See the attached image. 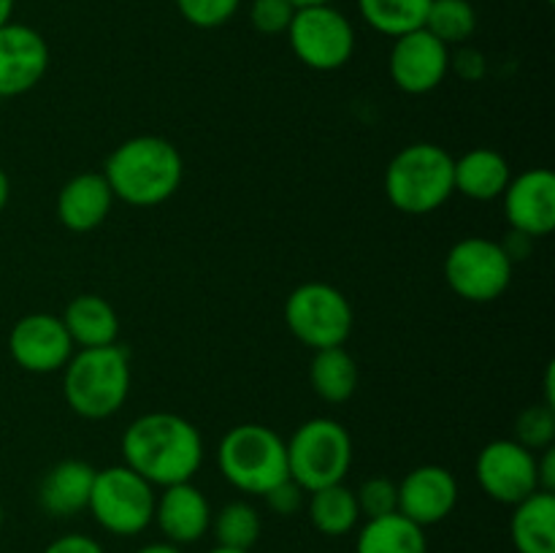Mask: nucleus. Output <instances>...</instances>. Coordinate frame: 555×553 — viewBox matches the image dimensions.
I'll return each instance as SVG.
<instances>
[{"instance_id":"nucleus-4","label":"nucleus","mask_w":555,"mask_h":553,"mask_svg":"<svg viewBox=\"0 0 555 553\" xmlns=\"http://www.w3.org/2000/svg\"><path fill=\"white\" fill-rule=\"evenodd\" d=\"M455 157L434 141H415L396 152L385 168V195L390 206L410 217L437 211L455 193Z\"/></svg>"},{"instance_id":"nucleus-22","label":"nucleus","mask_w":555,"mask_h":553,"mask_svg":"<svg viewBox=\"0 0 555 553\" xmlns=\"http://www.w3.org/2000/svg\"><path fill=\"white\" fill-rule=\"evenodd\" d=\"M509 537L518 553H555V493L534 491L515 504Z\"/></svg>"},{"instance_id":"nucleus-28","label":"nucleus","mask_w":555,"mask_h":553,"mask_svg":"<svg viewBox=\"0 0 555 553\" xmlns=\"http://www.w3.org/2000/svg\"><path fill=\"white\" fill-rule=\"evenodd\" d=\"M426 27L444 47H461L477 30V11L469 0H431Z\"/></svg>"},{"instance_id":"nucleus-32","label":"nucleus","mask_w":555,"mask_h":553,"mask_svg":"<svg viewBox=\"0 0 555 553\" xmlns=\"http://www.w3.org/2000/svg\"><path fill=\"white\" fill-rule=\"evenodd\" d=\"M293 14H296V5L291 0H253L249 22L260 36H285Z\"/></svg>"},{"instance_id":"nucleus-12","label":"nucleus","mask_w":555,"mask_h":553,"mask_svg":"<svg viewBox=\"0 0 555 553\" xmlns=\"http://www.w3.org/2000/svg\"><path fill=\"white\" fill-rule=\"evenodd\" d=\"M388 70L393 85L406 95L434 92L450 74V47L434 38L426 27L393 38Z\"/></svg>"},{"instance_id":"nucleus-44","label":"nucleus","mask_w":555,"mask_h":553,"mask_svg":"<svg viewBox=\"0 0 555 553\" xmlns=\"http://www.w3.org/2000/svg\"><path fill=\"white\" fill-rule=\"evenodd\" d=\"M547 3H553V0H547Z\"/></svg>"},{"instance_id":"nucleus-43","label":"nucleus","mask_w":555,"mask_h":553,"mask_svg":"<svg viewBox=\"0 0 555 553\" xmlns=\"http://www.w3.org/2000/svg\"><path fill=\"white\" fill-rule=\"evenodd\" d=\"M0 526H3V504H0Z\"/></svg>"},{"instance_id":"nucleus-37","label":"nucleus","mask_w":555,"mask_h":553,"mask_svg":"<svg viewBox=\"0 0 555 553\" xmlns=\"http://www.w3.org/2000/svg\"><path fill=\"white\" fill-rule=\"evenodd\" d=\"M531 242H534V239L526 236V233L509 231V236L504 239V242H499V244H502V249L507 253V258L515 263V260H520V258H526V255H529Z\"/></svg>"},{"instance_id":"nucleus-30","label":"nucleus","mask_w":555,"mask_h":553,"mask_svg":"<svg viewBox=\"0 0 555 553\" xmlns=\"http://www.w3.org/2000/svg\"><path fill=\"white\" fill-rule=\"evenodd\" d=\"M184 22L198 30H215L233 20L242 0H173Z\"/></svg>"},{"instance_id":"nucleus-26","label":"nucleus","mask_w":555,"mask_h":553,"mask_svg":"<svg viewBox=\"0 0 555 553\" xmlns=\"http://www.w3.org/2000/svg\"><path fill=\"white\" fill-rule=\"evenodd\" d=\"M428 5L431 0H358L363 22L388 38L421 30L426 25Z\"/></svg>"},{"instance_id":"nucleus-10","label":"nucleus","mask_w":555,"mask_h":553,"mask_svg":"<svg viewBox=\"0 0 555 553\" xmlns=\"http://www.w3.org/2000/svg\"><path fill=\"white\" fill-rule=\"evenodd\" d=\"M285 36L293 54L307 68L323 74L345 68L356 52V27L334 3L296 9Z\"/></svg>"},{"instance_id":"nucleus-1","label":"nucleus","mask_w":555,"mask_h":553,"mask_svg":"<svg viewBox=\"0 0 555 553\" xmlns=\"http://www.w3.org/2000/svg\"><path fill=\"white\" fill-rule=\"evenodd\" d=\"M122 459L152 486L190 483L204 464V437L177 412H144L125 428Z\"/></svg>"},{"instance_id":"nucleus-21","label":"nucleus","mask_w":555,"mask_h":553,"mask_svg":"<svg viewBox=\"0 0 555 553\" xmlns=\"http://www.w3.org/2000/svg\"><path fill=\"white\" fill-rule=\"evenodd\" d=\"M63 325L74 347H108L119 339V314L112 304L95 293L70 298L63 312Z\"/></svg>"},{"instance_id":"nucleus-8","label":"nucleus","mask_w":555,"mask_h":553,"mask_svg":"<svg viewBox=\"0 0 555 553\" xmlns=\"http://www.w3.org/2000/svg\"><path fill=\"white\" fill-rule=\"evenodd\" d=\"M285 325L309 350L339 347L352 334V304L328 282H304L287 296Z\"/></svg>"},{"instance_id":"nucleus-36","label":"nucleus","mask_w":555,"mask_h":553,"mask_svg":"<svg viewBox=\"0 0 555 553\" xmlns=\"http://www.w3.org/2000/svg\"><path fill=\"white\" fill-rule=\"evenodd\" d=\"M537 480L540 491H555V450L545 448L542 455H537Z\"/></svg>"},{"instance_id":"nucleus-27","label":"nucleus","mask_w":555,"mask_h":553,"mask_svg":"<svg viewBox=\"0 0 555 553\" xmlns=\"http://www.w3.org/2000/svg\"><path fill=\"white\" fill-rule=\"evenodd\" d=\"M211 531H215L217 545L253 551L255 542L260 540V531H263V520L253 504L236 499V502L222 504L217 513H211Z\"/></svg>"},{"instance_id":"nucleus-16","label":"nucleus","mask_w":555,"mask_h":553,"mask_svg":"<svg viewBox=\"0 0 555 553\" xmlns=\"http://www.w3.org/2000/svg\"><path fill=\"white\" fill-rule=\"evenodd\" d=\"M396 486H399V513L423 529L442 524L459 504V480L448 466H415Z\"/></svg>"},{"instance_id":"nucleus-9","label":"nucleus","mask_w":555,"mask_h":553,"mask_svg":"<svg viewBox=\"0 0 555 553\" xmlns=\"http://www.w3.org/2000/svg\"><path fill=\"white\" fill-rule=\"evenodd\" d=\"M513 260L502 244L486 236H466L450 247L444 258V280L450 291L472 304H491L504 296L513 282Z\"/></svg>"},{"instance_id":"nucleus-31","label":"nucleus","mask_w":555,"mask_h":553,"mask_svg":"<svg viewBox=\"0 0 555 553\" xmlns=\"http://www.w3.org/2000/svg\"><path fill=\"white\" fill-rule=\"evenodd\" d=\"M358 510L363 518H379V515L399 513V486L390 477H369L356 491Z\"/></svg>"},{"instance_id":"nucleus-34","label":"nucleus","mask_w":555,"mask_h":553,"mask_svg":"<svg viewBox=\"0 0 555 553\" xmlns=\"http://www.w3.org/2000/svg\"><path fill=\"white\" fill-rule=\"evenodd\" d=\"M304 488L298 486V483H293L291 477L287 480H282L280 486L271 488L269 493H263L266 504H269L271 513L282 515V518H287V515L298 513V510L304 507Z\"/></svg>"},{"instance_id":"nucleus-24","label":"nucleus","mask_w":555,"mask_h":553,"mask_svg":"<svg viewBox=\"0 0 555 553\" xmlns=\"http://www.w3.org/2000/svg\"><path fill=\"white\" fill-rule=\"evenodd\" d=\"M358 377H361L358 363L345 350V345L314 350L312 363H309V385L323 401L345 404L358 390Z\"/></svg>"},{"instance_id":"nucleus-14","label":"nucleus","mask_w":555,"mask_h":553,"mask_svg":"<svg viewBox=\"0 0 555 553\" xmlns=\"http://www.w3.org/2000/svg\"><path fill=\"white\" fill-rule=\"evenodd\" d=\"M49 43L36 27L9 22L0 27V98L30 92L47 76Z\"/></svg>"},{"instance_id":"nucleus-19","label":"nucleus","mask_w":555,"mask_h":553,"mask_svg":"<svg viewBox=\"0 0 555 553\" xmlns=\"http://www.w3.org/2000/svg\"><path fill=\"white\" fill-rule=\"evenodd\" d=\"M95 472L87 461L65 459L43 475L38 486V504L52 518H74L90 502Z\"/></svg>"},{"instance_id":"nucleus-7","label":"nucleus","mask_w":555,"mask_h":553,"mask_svg":"<svg viewBox=\"0 0 555 553\" xmlns=\"http://www.w3.org/2000/svg\"><path fill=\"white\" fill-rule=\"evenodd\" d=\"M155 486L135 475L130 466L117 464L95 472L90 510L92 520L114 537H135L150 529L155 518Z\"/></svg>"},{"instance_id":"nucleus-13","label":"nucleus","mask_w":555,"mask_h":553,"mask_svg":"<svg viewBox=\"0 0 555 553\" xmlns=\"http://www.w3.org/2000/svg\"><path fill=\"white\" fill-rule=\"evenodd\" d=\"M74 342L65 331L63 318L49 312L25 314L9 334V352L20 369L30 374L63 372L74 356Z\"/></svg>"},{"instance_id":"nucleus-29","label":"nucleus","mask_w":555,"mask_h":553,"mask_svg":"<svg viewBox=\"0 0 555 553\" xmlns=\"http://www.w3.org/2000/svg\"><path fill=\"white\" fill-rule=\"evenodd\" d=\"M515 442L529 448L531 453L537 450L553 448L555 442V410L547 404L526 407L515 421Z\"/></svg>"},{"instance_id":"nucleus-25","label":"nucleus","mask_w":555,"mask_h":553,"mask_svg":"<svg viewBox=\"0 0 555 553\" xmlns=\"http://www.w3.org/2000/svg\"><path fill=\"white\" fill-rule=\"evenodd\" d=\"M307 513L309 524L325 537H345L361 524L356 491L347 488L345 483H334V486L318 488V491L309 493Z\"/></svg>"},{"instance_id":"nucleus-35","label":"nucleus","mask_w":555,"mask_h":553,"mask_svg":"<svg viewBox=\"0 0 555 553\" xmlns=\"http://www.w3.org/2000/svg\"><path fill=\"white\" fill-rule=\"evenodd\" d=\"M43 553H106L101 542L90 535H79V531H68V535L57 537L43 548Z\"/></svg>"},{"instance_id":"nucleus-41","label":"nucleus","mask_w":555,"mask_h":553,"mask_svg":"<svg viewBox=\"0 0 555 553\" xmlns=\"http://www.w3.org/2000/svg\"><path fill=\"white\" fill-rule=\"evenodd\" d=\"M296 9H304V5H325V3H334V0H291Z\"/></svg>"},{"instance_id":"nucleus-6","label":"nucleus","mask_w":555,"mask_h":553,"mask_svg":"<svg viewBox=\"0 0 555 553\" xmlns=\"http://www.w3.org/2000/svg\"><path fill=\"white\" fill-rule=\"evenodd\" d=\"M287 475L307 493L345 483L352 466V437L334 417L301 423L285 442Z\"/></svg>"},{"instance_id":"nucleus-33","label":"nucleus","mask_w":555,"mask_h":553,"mask_svg":"<svg viewBox=\"0 0 555 553\" xmlns=\"http://www.w3.org/2000/svg\"><path fill=\"white\" fill-rule=\"evenodd\" d=\"M450 70L464 81H482L488 74V60L480 49L461 43L455 52H450Z\"/></svg>"},{"instance_id":"nucleus-17","label":"nucleus","mask_w":555,"mask_h":553,"mask_svg":"<svg viewBox=\"0 0 555 553\" xmlns=\"http://www.w3.org/2000/svg\"><path fill=\"white\" fill-rule=\"evenodd\" d=\"M152 524H157L160 535L171 545H195L211 529V504L206 493L193 486V480L166 486L155 499Z\"/></svg>"},{"instance_id":"nucleus-5","label":"nucleus","mask_w":555,"mask_h":553,"mask_svg":"<svg viewBox=\"0 0 555 553\" xmlns=\"http://www.w3.org/2000/svg\"><path fill=\"white\" fill-rule=\"evenodd\" d=\"M217 470L236 491L263 497L291 477L285 439L263 423H238L217 445Z\"/></svg>"},{"instance_id":"nucleus-39","label":"nucleus","mask_w":555,"mask_h":553,"mask_svg":"<svg viewBox=\"0 0 555 553\" xmlns=\"http://www.w3.org/2000/svg\"><path fill=\"white\" fill-rule=\"evenodd\" d=\"M11 198V182H9V173L0 168V211L5 209V204H9Z\"/></svg>"},{"instance_id":"nucleus-18","label":"nucleus","mask_w":555,"mask_h":553,"mask_svg":"<svg viewBox=\"0 0 555 553\" xmlns=\"http://www.w3.org/2000/svg\"><path fill=\"white\" fill-rule=\"evenodd\" d=\"M114 193L101 171L70 177L57 193V220L70 233H90L106 222L114 206Z\"/></svg>"},{"instance_id":"nucleus-40","label":"nucleus","mask_w":555,"mask_h":553,"mask_svg":"<svg viewBox=\"0 0 555 553\" xmlns=\"http://www.w3.org/2000/svg\"><path fill=\"white\" fill-rule=\"evenodd\" d=\"M14 3L16 0H0V27L9 25L11 16H14Z\"/></svg>"},{"instance_id":"nucleus-42","label":"nucleus","mask_w":555,"mask_h":553,"mask_svg":"<svg viewBox=\"0 0 555 553\" xmlns=\"http://www.w3.org/2000/svg\"><path fill=\"white\" fill-rule=\"evenodd\" d=\"M209 553H253V551H238V548H225V545H217V548H211Z\"/></svg>"},{"instance_id":"nucleus-11","label":"nucleus","mask_w":555,"mask_h":553,"mask_svg":"<svg viewBox=\"0 0 555 553\" xmlns=\"http://www.w3.org/2000/svg\"><path fill=\"white\" fill-rule=\"evenodd\" d=\"M475 477L477 486L482 488L488 499L499 504H509V507L540 491L537 453H531L529 448H524L515 439H493V442H488L477 453Z\"/></svg>"},{"instance_id":"nucleus-23","label":"nucleus","mask_w":555,"mask_h":553,"mask_svg":"<svg viewBox=\"0 0 555 553\" xmlns=\"http://www.w3.org/2000/svg\"><path fill=\"white\" fill-rule=\"evenodd\" d=\"M356 553H428V537L423 526L401 513L379 515L361 526Z\"/></svg>"},{"instance_id":"nucleus-2","label":"nucleus","mask_w":555,"mask_h":553,"mask_svg":"<svg viewBox=\"0 0 555 553\" xmlns=\"http://www.w3.org/2000/svg\"><path fill=\"white\" fill-rule=\"evenodd\" d=\"M101 173L114 198L146 209L173 198L184 179V160L173 141L146 133L114 146Z\"/></svg>"},{"instance_id":"nucleus-38","label":"nucleus","mask_w":555,"mask_h":553,"mask_svg":"<svg viewBox=\"0 0 555 553\" xmlns=\"http://www.w3.org/2000/svg\"><path fill=\"white\" fill-rule=\"evenodd\" d=\"M133 553H184V551L179 545H171V542L163 540V542H150V545L139 548V551Z\"/></svg>"},{"instance_id":"nucleus-20","label":"nucleus","mask_w":555,"mask_h":553,"mask_svg":"<svg viewBox=\"0 0 555 553\" xmlns=\"http://www.w3.org/2000/svg\"><path fill=\"white\" fill-rule=\"evenodd\" d=\"M513 179L507 157L491 146H477L466 155L455 157L453 166V184L455 193L472 201H496L502 198Z\"/></svg>"},{"instance_id":"nucleus-15","label":"nucleus","mask_w":555,"mask_h":553,"mask_svg":"<svg viewBox=\"0 0 555 553\" xmlns=\"http://www.w3.org/2000/svg\"><path fill=\"white\" fill-rule=\"evenodd\" d=\"M502 201L513 231L531 239L551 236L555 228V173L551 168H529L513 177Z\"/></svg>"},{"instance_id":"nucleus-3","label":"nucleus","mask_w":555,"mask_h":553,"mask_svg":"<svg viewBox=\"0 0 555 553\" xmlns=\"http://www.w3.org/2000/svg\"><path fill=\"white\" fill-rule=\"evenodd\" d=\"M130 380L125 347H85L63 366L65 404L85 421H106L128 401Z\"/></svg>"}]
</instances>
